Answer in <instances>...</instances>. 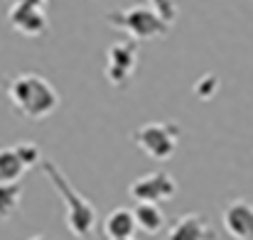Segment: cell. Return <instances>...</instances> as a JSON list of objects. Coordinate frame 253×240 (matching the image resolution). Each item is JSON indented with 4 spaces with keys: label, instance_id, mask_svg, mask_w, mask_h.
Wrapping results in <instances>:
<instances>
[{
    "label": "cell",
    "instance_id": "6da1fadb",
    "mask_svg": "<svg viewBox=\"0 0 253 240\" xmlns=\"http://www.w3.org/2000/svg\"><path fill=\"white\" fill-rule=\"evenodd\" d=\"M7 98L12 108L27 120H44L59 108L57 88L40 74H17L7 83Z\"/></svg>",
    "mask_w": 253,
    "mask_h": 240
},
{
    "label": "cell",
    "instance_id": "9a60e30c",
    "mask_svg": "<svg viewBox=\"0 0 253 240\" xmlns=\"http://www.w3.org/2000/svg\"><path fill=\"white\" fill-rule=\"evenodd\" d=\"M214 91H219V79L211 76V74L202 76V79L197 81V86H194V93H197L199 98H211Z\"/></svg>",
    "mask_w": 253,
    "mask_h": 240
},
{
    "label": "cell",
    "instance_id": "30bf717a",
    "mask_svg": "<svg viewBox=\"0 0 253 240\" xmlns=\"http://www.w3.org/2000/svg\"><path fill=\"white\" fill-rule=\"evenodd\" d=\"M138 223H135V213L130 208H113L106 218H103V236L108 240H128L135 236Z\"/></svg>",
    "mask_w": 253,
    "mask_h": 240
},
{
    "label": "cell",
    "instance_id": "8fae6325",
    "mask_svg": "<svg viewBox=\"0 0 253 240\" xmlns=\"http://www.w3.org/2000/svg\"><path fill=\"white\" fill-rule=\"evenodd\" d=\"M133 213H135L138 228L143 233H148V236H158L165 228V213H163V208L158 204H145L143 201V204H138L133 208Z\"/></svg>",
    "mask_w": 253,
    "mask_h": 240
},
{
    "label": "cell",
    "instance_id": "5bb4252c",
    "mask_svg": "<svg viewBox=\"0 0 253 240\" xmlns=\"http://www.w3.org/2000/svg\"><path fill=\"white\" fill-rule=\"evenodd\" d=\"M15 150H17L20 160L25 162V167H27V169L42 162V152H40V147H37L35 142H17V145H15Z\"/></svg>",
    "mask_w": 253,
    "mask_h": 240
},
{
    "label": "cell",
    "instance_id": "ba28073f",
    "mask_svg": "<svg viewBox=\"0 0 253 240\" xmlns=\"http://www.w3.org/2000/svg\"><path fill=\"white\" fill-rule=\"evenodd\" d=\"M224 228L234 240H253V204L236 199L224 208Z\"/></svg>",
    "mask_w": 253,
    "mask_h": 240
},
{
    "label": "cell",
    "instance_id": "7c38bea8",
    "mask_svg": "<svg viewBox=\"0 0 253 240\" xmlns=\"http://www.w3.org/2000/svg\"><path fill=\"white\" fill-rule=\"evenodd\" d=\"M22 201V184L20 181H0V218L7 221L17 213Z\"/></svg>",
    "mask_w": 253,
    "mask_h": 240
},
{
    "label": "cell",
    "instance_id": "e0dca14e",
    "mask_svg": "<svg viewBox=\"0 0 253 240\" xmlns=\"http://www.w3.org/2000/svg\"><path fill=\"white\" fill-rule=\"evenodd\" d=\"M12 2H27V5H47V0H12Z\"/></svg>",
    "mask_w": 253,
    "mask_h": 240
},
{
    "label": "cell",
    "instance_id": "4fadbf2b",
    "mask_svg": "<svg viewBox=\"0 0 253 240\" xmlns=\"http://www.w3.org/2000/svg\"><path fill=\"white\" fill-rule=\"evenodd\" d=\"M27 167L15 147H0V181H20Z\"/></svg>",
    "mask_w": 253,
    "mask_h": 240
},
{
    "label": "cell",
    "instance_id": "9c48e42d",
    "mask_svg": "<svg viewBox=\"0 0 253 240\" xmlns=\"http://www.w3.org/2000/svg\"><path fill=\"white\" fill-rule=\"evenodd\" d=\"M216 233L209 226V221L199 213H184L174 221V226L168 231L165 240H214Z\"/></svg>",
    "mask_w": 253,
    "mask_h": 240
},
{
    "label": "cell",
    "instance_id": "ac0fdd59",
    "mask_svg": "<svg viewBox=\"0 0 253 240\" xmlns=\"http://www.w3.org/2000/svg\"><path fill=\"white\" fill-rule=\"evenodd\" d=\"M30 240H49L47 236H35V238H30Z\"/></svg>",
    "mask_w": 253,
    "mask_h": 240
},
{
    "label": "cell",
    "instance_id": "277c9868",
    "mask_svg": "<svg viewBox=\"0 0 253 240\" xmlns=\"http://www.w3.org/2000/svg\"><path fill=\"white\" fill-rule=\"evenodd\" d=\"M133 142L150 157L158 162H168L177 147H179V125L174 123H145L138 130H133Z\"/></svg>",
    "mask_w": 253,
    "mask_h": 240
},
{
    "label": "cell",
    "instance_id": "7a4b0ae2",
    "mask_svg": "<svg viewBox=\"0 0 253 240\" xmlns=\"http://www.w3.org/2000/svg\"><path fill=\"white\" fill-rule=\"evenodd\" d=\"M42 169L64 204V221H67L69 233L79 240H88L96 231V208L91 206V201L86 196H82L69 184V179L62 174V169L54 162H42Z\"/></svg>",
    "mask_w": 253,
    "mask_h": 240
},
{
    "label": "cell",
    "instance_id": "3957f363",
    "mask_svg": "<svg viewBox=\"0 0 253 240\" xmlns=\"http://www.w3.org/2000/svg\"><path fill=\"white\" fill-rule=\"evenodd\" d=\"M106 22L116 30H123L133 42H150V39L165 37L169 32V22L148 5H133L128 10L108 12Z\"/></svg>",
    "mask_w": 253,
    "mask_h": 240
},
{
    "label": "cell",
    "instance_id": "2e32d148",
    "mask_svg": "<svg viewBox=\"0 0 253 240\" xmlns=\"http://www.w3.org/2000/svg\"><path fill=\"white\" fill-rule=\"evenodd\" d=\"M148 2H150L153 10H158L168 20L169 25L177 20V0H148Z\"/></svg>",
    "mask_w": 253,
    "mask_h": 240
},
{
    "label": "cell",
    "instance_id": "8992f818",
    "mask_svg": "<svg viewBox=\"0 0 253 240\" xmlns=\"http://www.w3.org/2000/svg\"><path fill=\"white\" fill-rule=\"evenodd\" d=\"M128 194L135 204H163L172 201L177 194V181L169 176L168 171H150L145 176H138L130 186Z\"/></svg>",
    "mask_w": 253,
    "mask_h": 240
},
{
    "label": "cell",
    "instance_id": "5b68a950",
    "mask_svg": "<svg viewBox=\"0 0 253 240\" xmlns=\"http://www.w3.org/2000/svg\"><path fill=\"white\" fill-rule=\"evenodd\" d=\"M138 69V44L133 39H121L113 42L106 49V64H103V76L111 86H126L133 79Z\"/></svg>",
    "mask_w": 253,
    "mask_h": 240
},
{
    "label": "cell",
    "instance_id": "d6986e66",
    "mask_svg": "<svg viewBox=\"0 0 253 240\" xmlns=\"http://www.w3.org/2000/svg\"><path fill=\"white\" fill-rule=\"evenodd\" d=\"M128 240H133V238H128Z\"/></svg>",
    "mask_w": 253,
    "mask_h": 240
},
{
    "label": "cell",
    "instance_id": "52a82bcc",
    "mask_svg": "<svg viewBox=\"0 0 253 240\" xmlns=\"http://www.w3.org/2000/svg\"><path fill=\"white\" fill-rule=\"evenodd\" d=\"M7 20L15 32L25 37H40L47 32L49 20L42 5H27V2H12L7 10Z\"/></svg>",
    "mask_w": 253,
    "mask_h": 240
}]
</instances>
